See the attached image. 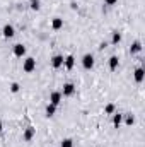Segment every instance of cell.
<instances>
[{"label": "cell", "instance_id": "6da1fadb", "mask_svg": "<svg viewBox=\"0 0 145 147\" xmlns=\"http://www.w3.org/2000/svg\"><path fill=\"white\" fill-rule=\"evenodd\" d=\"M82 65H84V69L91 70V69L94 67V57H92L91 53H85V55L82 57Z\"/></svg>", "mask_w": 145, "mask_h": 147}, {"label": "cell", "instance_id": "7a4b0ae2", "mask_svg": "<svg viewBox=\"0 0 145 147\" xmlns=\"http://www.w3.org/2000/svg\"><path fill=\"white\" fill-rule=\"evenodd\" d=\"M22 69H24V72H33V70H34V69H36V60H34V58H31V57H29V58H26V60H24V63H22Z\"/></svg>", "mask_w": 145, "mask_h": 147}, {"label": "cell", "instance_id": "3957f363", "mask_svg": "<svg viewBox=\"0 0 145 147\" xmlns=\"http://www.w3.org/2000/svg\"><path fill=\"white\" fill-rule=\"evenodd\" d=\"M50 103H51V105H55V106H58V105L62 103V92L53 91V92H51V96H50Z\"/></svg>", "mask_w": 145, "mask_h": 147}, {"label": "cell", "instance_id": "277c9868", "mask_svg": "<svg viewBox=\"0 0 145 147\" xmlns=\"http://www.w3.org/2000/svg\"><path fill=\"white\" fill-rule=\"evenodd\" d=\"M73 92H75V86H73L72 82H67V84H63L62 96H72Z\"/></svg>", "mask_w": 145, "mask_h": 147}, {"label": "cell", "instance_id": "5b68a950", "mask_svg": "<svg viewBox=\"0 0 145 147\" xmlns=\"http://www.w3.org/2000/svg\"><path fill=\"white\" fill-rule=\"evenodd\" d=\"M14 55L15 57H24L26 55V46L24 45H21V43H17V45H14Z\"/></svg>", "mask_w": 145, "mask_h": 147}, {"label": "cell", "instance_id": "8992f818", "mask_svg": "<svg viewBox=\"0 0 145 147\" xmlns=\"http://www.w3.org/2000/svg\"><path fill=\"white\" fill-rule=\"evenodd\" d=\"M2 33H3V38H12L15 34V31H14V26L12 24H5L3 26V29H2Z\"/></svg>", "mask_w": 145, "mask_h": 147}, {"label": "cell", "instance_id": "52a82bcc", "mask_svg": "<svg viewBox=\"0 0 145 147\" xmlns=\"http://www.w3.org/2000/svg\"><path fill=\"white\" fill-rule=\"evenodd\" d=\"M63 57L62 55H55L53 58H51V65H53V69H58V67H62L63 65Z\"/></svg>", "mask_w": 145, "mask_h": 147}, {"label": "cell", "instance_id": "ba28073f", "mask_svg": "<svg viewBox=\"0 0 145 147\" xmlns=\"http://www.w3.org/2000/svg\"><path fill=\"white\" fill-rule=\"evenodd\" d=\"M34 134H36V128L28 127V128H26V132H24V135H22V139H24V140H31V139L34 137Z\"/></svg>", "mask_w": 145, "mask_h": 147}, {"label": "cell", "instance_id": "9c48e42d", "mask_svg": "<svg viewBox=\"0 0 145 147\" xmlns=\"http://www.w3.org/2000/svg\"><path fill=\"white\" fill-rule=\"evenodd\" d=\"M51 28H53L55 31L62 29V28H63V19H60V17H55V19H53V22H51Z\"/></svg>", "mask_w": 145, "mask_h": 147}, {"label": "cell", "instance_id": "30bf717a", "mask_svg": "<svg viewBox=\"0 0 145 147\" xmlns=\"http://www.w3.org/2000/svg\"><path fill=\"white\" fill-rule=\"evenodd\" d=\"M63 63H65V67H67V70H72V67L75 65V58H73L72 55H68L65 60H63Z\"/></svg>", "mask_w": 145, "mask_h": 147}, {"label": "cell", "instance_id": "8fae6325", "mask_svg": "<svg viewBox=\"0 0 145 147\" xmlns=\"http://www.w3.org/2000/svg\"><path fill=\"white\" fill-rule=\"evenodd\" d=\"M118 65H119V58H118V57H111V58H109V69H111V70H116Z\"/></svg>", "mask_w": 145, "mask_h": 147}, {"label": "cell", "instance_id": "7c38bea8", "mask_svg": "<svg viewBox=\"0 0 145 147\" xmlns=\"http://www.w3.org/2000/svg\"><path fill=\"white\" fill-rule=\"evenodd\" d=\"M144 77H145L144 69H142V67H138V69L135 70V80H137V82H142V80H144Z\"/></svg>", "mask_w": 145, "mask_h": 147}, {"label": "cell", "instance_id": "4fadbf2b", "mask_svg": "<svg viewBox=\"0 0 145 147\" xmlns=\"http://www.w3.org/2000/svg\"><path fill=\"white\" fill-rule=\"evenodd\" d=\"M121 121H123V115H119V113H116V115H113V125L118 128L119 125H121Z\"/></svg>", "mask_w": 145, "mask_h": 147}, {"label": "cell", "instance_id": "5bb4252c", "mask_svg": "<svg viewBox=\"0 0 145 147\" xmlns=\"http://www.w3.org/2000/svg\"><path fill=\"white\" fill-rule=\"evenodd\" d=\"M140 50H142V43H140V41H135V43L130 46V51H132V55H133V53H138Z\"/></svg>", "mask_w": 145, "mask_h": 147}, {"label": "cell", "instance_id": "9a60e30c", "mask_svg": "<svg viewBox=\"0 0 145 147\" xmlns=\"http://www.w3.org/2000/svg\"><path fill=\"white\" fill-rule=\"evenodd\" d=\"M55 111H56V106L50 103V105L46 106V116H48V118H50V116H53V115H55Z\"/></svg>", "mask_w": 145, "mask_h": 147}, {"label": "cell", "instance_id": "2e32d148", "mask_svg": "<svg viewBox=\"0 0 145 147\" xmlns=\"http://www.w3.org/2000/svg\"><path fill=\"white\" fill-rule=\"evenodd\" d=\"M119 41H121V33L114 31V33H113V38H111V43H113V45H118Z\"/></svg>", "mask_w": 145, "mask_h": 147}, {"label": "cell", "instance_id": "e0dca14e", "mask_svg": "<svg viewBox=\"0 0 145 147\" xmlns=\"http://www.w3.org/2000/svg\"><path fill=\"white\" fill-rule=\"evenodd\" d=\"M29 3H31V9L33 10H39V7H41V2L39 0H31Z\"/></svg>", "mask_w": 145, "mask_h": 147}, {"label": "cell", "instance_id": "ac0fdd59", "mask_svg": "<svg viewBox=\"0 0 145 147\" xmlns=\"http://www.w3.org/2000/svg\"><path fill=\"white\" fill-rule=\"evenodd\" d=\"M60 147H73V140L72 139H65L63 142H62V146Z\"/></svg>", "mask_w": 145, "mask_h": 147}, {"label": "cell", "instance_id": "d6986e66", "mask_svg": "<svg viewBox=\"0 0 145 147\" xmlns=\"http://www.w3.org/2000/svg\"><path fill=\"white\" fill-rule=\"evenodd\" d=\"M125 121H126V125H133V123H135V116H133V115H126Z\"/></svg>", "mask_w": 145, "mask_h": 147}, {"label": "cell", "instance_id": "ffe728a7", "mask_svg": "<svg viewBox=\"0 0 145 147\" xmlns=\"http://www.w3.org/2000/svg\"><path fill=\"white\" fill-rule=\"evenodd\" d=\"M19 89H21V86H19L17 82H12V84H10V91H12V92H19Z\"/></svg>", "mask_w": 145, "mask_h": 147}, {"label": "cell", "instance_id": "44dd1931", "mask_svg": "<svg viewBox=\"0 0 145 147\" xmlns=\"http://www.w3.org/2000/svg\"><path fill=\"white\" fill-rule=\"evenodd\" d=\"M104 111H106L108 115H111V113H114V105H108V106L104 108Z\"/></svg>", "mask_w": 145, "mask_h": 147}, {"label": "cell", "instance_id": "7402d4cb", "mask_svg": "<svg viewBox=\"0 0 145 147\" xmlns=\"http://www.w3.org/2000/svg\"><path fill=\"white\" fill-rule=\"evenodd\" d=\"M116 2H118V0H104V3H106V5H114Z\"/></svg>", "mask_w": 145, "mask_h": 147}, {"label": "cell", "instance_id": "603a6c76", "mask_svg": "<svg viewBox=\"0 0 145 147\" xmlns=\"http://www.w3.org/2000/svg\"><path fill=\"white\" fill-rule=\"evenodd\" d=\"M2 130H3V125H2V121H0V132H2Z\"/></svg>", "mask_w": 145, "mask_h": 147}]
</instances>
